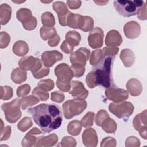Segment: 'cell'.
Masks as SVG:
<instances>
[{"mask_svg": "<svg viewBox=\"0 0 147 147\" xmlns=\"http://www.w3.org/2000/svg\"><path fill=\"white\" fill-rule=\"evenodd\" d=\"M13 52L18 56H24L29 52V47L27 43L22 40L16 41L13 45Z\"/></svg>", "mask_w": 147, "mask_h": 147, "instance_id": "cb8c5ba5", "label": "cell"}, {"mask_svg": "<svg viewBox=\"0 0 147 147\" xmlns=\"http://www.w3.org/2000/svg\"><path fill=\"white\" fill-rule=\"evenodd\" d=\"M123 32L127 38L134 39L140 34L141 27L136 21H130L126 23L124 25Z\"/></svg>", "mask_w": 147, "mask_h": 147, "instance_id": "9a60e30c", "label": "cell"}, {"mask_svg": "<svg viewBox=\"0 0 147 147\" xmlns=\"http://www.w3.org/2000/svg\"><path fill=\"white\" fill-rule=\"evenodd\" d=\"M87 105V102L84 99L75 98L67 100L62 105L64 117L67 119H70L80 114L86 109Z\"/></svg>", "mask_w": 147, "mask_h": 147, "instance_id": "5b68a950", "label": "cell"}, {"mask_svg": "<svg viewBox=\"0 0 147 147\" xmlns=\"http://www.w3.org/2000/svg\"><path fill=\"white\" fill-rule=\"evenodd\" d=\"M61 146H75L76 141L75 138L69 136H65L61 140Z\"/></svg>", "mask_w": 147, "mask_h": 147, "instance_id": "c3c4849f", "label": "cell"}, {"mask_svg": "<svg viewBox=\"0 0 147 147\" xmlns=\"http://www.w3.org/2000/svg\"><path fill=\"white\" fill-rule=\"evenodd\" d=\"M94 113L93 112H88L85 114V115L82 118L80 121L82 126L84 127H88L93 125V119L94 117Z\"/></svg>", "mask_w": 147, "mask_h": 147, "instance_id": "74e56055", "label": "cell"}, {"mask_svg": "<svg viewBox=\"0 0 147 147\" xmlns=\"http://www.w3.org/2000/svg\"><path fill=\"white\" fill-rule=\"evenodd\" d=\"M1 99L4 100L10 99L13 95V89L8 86H1Z\"/></svg>", "mask_w": 147, "mask_h": 147, "instance_id": "f35d334b", "label": "cell"}, {"mask_svg": "<svg viewBox=\"0 0 147 147\" xmlns=\"http://www.w3.org/2000/svg\"><path fill=\"white\" fill-rule=\"evenodd\" d=\"M119 48L116 47H106L102 49L103 57L106 56H112L115 57L118 53Z\"/></svg>", "mask_w": 147, "mask_h": 147, "instance_id": "b9f144b4", "label": "cell"}, {"mask_svg": "<svg viewBox=\"0 0 147 147\" xmlns=\"http://www.w3.org/2000/svg\"><path fill=\"white\" fill-rule=\"evenodd\" d=\"M63 57V54L57 51H47L42 53L41 60L45 66L51 67L57 61L62 60Z\"/></svg>", "mask_w": 147, "mask_h": 147, "instance_id": "5bb4252c", "label": "cell"}, {"mask_svg": "<svg viewBox=\"0 0 147 147\" xmlns=\"http://www.w3.org/2000/svg\"><path fill=\"white\" fill-rule=\"evenodd\" d=\"M120 58L126 67H130L134 62L135 56L133 52L130 49H123L121 51Z\"/></svg>", "mask_w": 147, "mask_h": 147, "instance_id": "603a6c76", "label": "cell"}, {"mask_svg": "<svg viewBox=\"0 0 147 147\" xmlns=\"http://www.w3.org/2000/svg\"><path fill=\"white\" fill-rule=\"evenodd\" d=\"M67 4L69 9L76 10L80 7L82 2L81 1H67Z\"/></svg>", "mask_w": 147, "mask_h": 147, "instance_id": "f5cc1de1", "label": "cell"}, {"mask_svg": "<svg viewBox=\"0 0 147 147\" xmlns=\"http://www.w3.org/2000/svg\"><path fill=\"white\" fill-rule=\"evenodd\" d=\"M1 41H0V47L1 48H5L7 47L10 41V35L5 32H1Z\"/></svg>", "mask_w": 147, "mask_h": 147, "instance_id": "bcb514c9", "label": "cell"}, {"mask_svg": "<svg viewBox=\"0 0 147 147\" xmlns=\"http://www.w3.org/2000/svg\"><path fill=\"white\" fill-rule=\"evenodd\" d=\"M32 94L33 95L37 98L39 100L42 101L47 100L49 98V93L47 91L44 90L39 87H35L32 91Z\"/></svg>", "mask_w": 147, "mask_h": 147, "instance_id": "8d00e7d4", "label": "cell"}, {"mask_svg": "<svg viewBox=\"0 0 147 147\" xmlns=\"http://www.w3.org/2000/svg\"><path fill=\"white\" fill-rule=\"evenodd\" d=\"M103 31L101 28L99 27L94 28L90 31L88 37L89 45L94 49L100 48L103 46Z\"/></svg>", "mask_w": 147, "mask_h": 147, "instance_id": "7c38bea8", "label": "cell"}, {"mask_svg": "<svg viewBox=\"0 0 147 147\" xmlns=\"http://www.w3.org/2000/svg\"><path fill=\"white\" fill-rule=\"evenodd\" d=\"M33 126V122L31 118L29 117H25L23 118L17 124L18 129L22 131L25 132Z\"/></svg>", "mask_w": 147, "mask_h": 147, "instance_id": "d590c367", "label": "cell"}, {"mask_svg": "<svg viewBox=\"0 0 147 147\" xmlns=\"http://www.w3.org/2000/svg\"><path fill=\"white\" fill-rule=\"evenodd\" d=\"M1 133V139H0L1 141L8 140L11 134V126H5L3 129L2 128Z\"/></svg>", "mask_w": 147, "mask_h": 147, "instance_id": "f907efd6", "label": "cell"}, {"mask_svg": "<svg viewBox=\"0 0 147 147\" xmlns=\"http://www.w3.org/2000/svg\"><path fill=\"white\" fill-rule=\"evenodd\" d=\"M144 3L143 1H115L113 4L120 15L129 17L138 14Z\"/></svg>", "mask_w": 147, "mask_h": 147, "instance_id": "277c9868", "label": "cell"}, {"mask_svg": "<svg viewBox=\"0 0 147 147\" xmlns=\"http://www.w3.org/2000/svg\"><path fill=\"white\" fill-rule=\"evenodd\" d=\"M84 22V16L78 14H74L69 11L67 19L66 25L69 27L73 29H81L83 27Z\"/></svg>", "mask_w": 147, "mask_h": 147, "instance_id": "e0dca14e", "label": "cell"}, {"mask_svg": "<svg viewBox=\"0 0 147 147\" xmlns=\"http://www.w3.org/2000/svg\"><path fill=\"white\" fill-rule=\"evenodd\" d=\"M36 59L37 57L31 56L21 58L18 61L20 68L24 71H31L36 64Z\"/></svg>", "mask_w": 147, "mask_h": 147, "instance_id": "484cf974", "label": "cell"}, {"mask_svg": "<svg viewBox=\"0 0 147 147\" xmlns=\"http://www.w3.org/2000/svg\"><path fill=\"white\" fill-rule=\"evenodd\" d=\"M109 1H94V2L98 5H106Z\"/></svg>", "mask_w": 147, "mask_h": 147, "instance_id": "9f6ffc18", "label": "cell"}, {"mask_svg": "<svg viewBox=\"0 0 147 147\" xmlns=\"http://www.w3.org/2000/svg\"><path fill=\"white\" fill-rule=\"evenodd\" d=\"M138 18L140 20H146L147 16H146V3L145 2L143 6L141 7V9H140L138 15H137Z\"/></svg>", "mask_w": 147, "mask_h": 147, "instance_id": "db71d44e", "label": "cell"}, {"mask_svg": "<svg viewBox=\"0 0 147 147\" xmlns=\"http://www.w3.org/2000/svg\"><path fill=\"white\" fill-rule=\"evenodd\" d=\"M30 91V87L28 84L20 86L17 89V95L18 97H23L28 95Z\"/></svg>", "mask_w": 147, "mask_h": 147, "instance_id": "f6af8a7d", "label": "cell"}, {"mask_svg": "<svg viewBox=\"0 0 147 147\" xmlns=\"http://www.w3.org/2000/svg\"><path fill=\"white\" fill-rule=\"evenodd\" d=\"M60 37L57 34L54 37L52 38L51 39L49 40L48 41V44L50 47H56L58 45L59 41H60Z\"/></svg>", "mask_w": 147, "mask_h": 147, "instance_id": "11a10c76", "label": "cell"}, {"mask_svg": "<svg viewBox=\"0 0 147 147\" xmlns=\"http://www.w3.org/2000/svg\"><path fill=\"white\" fill-rule=\"evenodd\" d=\"M41 22L44 26L53 27L55 25V19L52 13L46 11L41 16Z\"/></svg>", "mask_w": 147, "mask_h": 147, "instance_id": "836d02e7", "label": "cell"}, {"mask_svg": "<svg viewBox=\"0 0 147 147\" xmlns=\"http://www.w3.org/2000/svg\"><path fill=\"white\" fill-rule=\"evenodd\" d=\"M41 133V131L38 128H33L25 135L22 140V145L23 146H36L38 137H36L35 135L40 134Z\"/></svg>", "mask_w": 147, "mask_h": 147, "instance_id": "ffe728a7", "label": "cell"}, {"mask_svg": "<svg viewBox=\"0 0 147 147\" xmlns=\"http://www.w3.org/2000/svg\"><path fill=\"white\" fill-rule=\"evenodd\" d=\"M115 57H103L102 60L86 76V82L90 88L98 85L107 88L113 84L112 67Z\"/></svg>", "mask_w": 147, "mask_h": 147, "instance_id": "7a4b0ae2", "label": "cell"}, {"mask_svg": "<svg viewBox=\"0 0 147 147\" xmlns=\"http://www.w3.org/2000/svg\"><path fill=\"white\" fill-rule=\"evenodd\" d=\"M65 99V95L60 91H54L51 94V99L57 103H61Z\"/></svg>", "mask_w": 147, "mask_h": 147, "instance_id": "7dc6e473", "label": "cell"}, {"mask_svg": "<svg viewBox=\"0 0 147 147\" xmlns=\"http://www.w3.org/2000/svg\"><path fill=\"white\" fill-rule=\"evenodd\" d=\"M40 34L43 40H50L54 37L56 34V30L53 27L42 26L40 29Z\"/></svg>", "mask_w": 147, "mask_h": 147, "instance_id": "4dcf8cb0", "label": "cell"}, {"mask_svg": "<svg viewBox=\"0 0 147 147\" xmlns=\"http://www.w3.org/2000/svg\"><path fill=\"white\" fill-rule=\"evenodd\" d=\"M109 117V114L106 111H105V110H100L98 112L95 117V121L96 124L99 126H101L102 122Z\"/></svg>", "mask_w": 147, "mask_h": 147, "instance_id": "7bdbcfd3", "label": "cell"}, {"mask_svg": "<svg viewBox=\"0 0 147 147\" xmlns=\"http://www.w3.org/2000/svg\"><path fill=\"white\" fill-rule=\"evenodd\" d=\"M134 107L129 102H121L119 103H111L109 104V111L117 118L127 121L129 117L133 114Z\"/></svg>", "mask_w": 147, "mask_h": 147, "instance_id": "8992f818", "label": "cell"}, {"mask_svg": "<svg viewBox=\"0 0 147 147\" xmlns=\"http://www.w3.org/2000/svg\"><path fill=\"white\" fill-rule=\"evenodd\" d=\"M82 141L86 146H96L98 141L96 131L92 128L85 129L82 134Z\"/></svg>", "mask_w": 147, "mask_h": 147, "instance_id": "2e32d148", "label": "cell"}, {"mask_svg": "<svg viewBox=\"0 0 147 147\" xmlns=\"http://www.w3.org/2000/svg\"><path fill=\"white\" fill-rule=\"evenodd\" d=\"M122 42V38L120 33L116 30H111L106 36L105 44L108 47L119 46Z\"/></svg>", "mask_w": 147, "mask_h": 147, "instance_id": "d6986e66", "label": "cell"}, {"mask_svg": "<svg viewBox=\"0 0 147 147\" xmlns=\"http://www.w3.org/2000/svg\"><path fill=\"white\" fill-rule=\"evenodd\" d=\"M126 146H139L140 145V140L135 136H130L126 140Z\"/></svg>", "mask_w": 147, "mask_h": 147, "instance_id": "681fc988", "label": "cell"}, {"mask_svg": "<svg viewBox=\"0 0 147 147\" xmlns=\"http://www.w3.org/2000/svg\"><path fill=\"white\" fill-rule=\"evenodd\" d=\"M126 88L130 94L133 96L140 95L142 91V86L141 82L136 78H131L127 81Z\"/></svg>", "mask_w": 147, "mask_h": 147, "instance_id": "44dd1931", "label": "cell"}, {"mask_svg": "<svg viewBox=\"0 0 147 147\" xmlns=\"http://www.w3.org/2000/svg\"><path fill=\"white\" fill-rule=\"evenodd\" d=\"M37 85L38 87L47 91L52 90L55 86L53 81L50 79L41 80L38 83Z\"/></svg>", "mask_w": 147, "mask_h": 147, "instance_id": "ab89813d", "label": "cell"}, {"mask_svg": "<svg viewBox=\"0 0 147 147\" xmlns=\"http://www.w3.org/2000/svg\"><path fill=\"white\" fill-rule=\"evenodd\" d=\"M81 122L78 120H74L70 122L67 126V131L69 134L76 136L79 135L82 130Z\"/></svg>", "mask_w": 147, "mask_h": 147, "instance_id": "1f68e13d", "label": "cell"}, {"mask_svg": "<svg viewBox=\"0 0 147 147\" xmlns=\"http://www.w3.org/2000/svg\"><path fill=\"white\" fill-rule=\"evenodd\" d=\"M133 125L134 129L139 131L140 135L146 140V110L137 114L133 121Z\"/></svg>", "mask_w": 147, "mask_h": 147, "instance_id": "8fae6325", "label": "cell"}, {"mask_svg": "<svg viewBox=\"0 0 147 147\" xmlns=\"http://www.w3.org/2000/svg\"><path fill=\"white\" fill-rule=\"evenodd\" d=\"M94 28V20L90 16H84V22L81 30L87 32L91 31Z\"/></svg>", "mask_w": 147, "mask_h": 147, "instance_id": "60d3db41", "label": "cell"}, {"mask_svg": "<svg viewBox=\"0 0 147 147\" xmlns=\"http://www.w3.org/2000/svg\"><path fill=\"white\" fill-rule=\"evenodd\" d=\"M61 50L65 53L69 54L72 52L74 49V47L69 45L65 40L63 42L60 46Z\"/></svg>", "mask_w": 147, "mask_h": 147, "instance_id": "816d5d0a", "label": "cell"}, {"mask_svg": "<svg viewBox=\"0 0 147 147\" xmlns=\"http://www.w3.org/2000/svg\"><path fill=\"white\" fill-rule=\"evenodd\" d=\"M55 75L57 76V87L63 92H68L71 88V80L74 75L71 67L65 63L57 65L55 68Z\"/></svg>", "mask_w": 147, "mask_h": 147, "instance_id": "3957f363", "label": "cell"}, {"mask_svg": "<svg viewBox=\"0 0 147 147\" xmlns=\"http://www.w3.org/2000/svg\"><path fill=\"white\" fill-rule=\"evenodd\" d=\"M105 94L107 98L115 103H119L126 100L129 98L128 92L125 89L113 86L107 88Z\"/></svg>", "mask_w": 147, "mask_h": 147, "instance_id": "9c48e42d", "label": "cell"}, {"mask_svg": "<svg viewBox=\"0 0 147 147\" xmlns=\"http://www.w3.org/2000/svg\"><path fill=\"white\" fill-rule=\"evenodd\" d=\"M52 7L54 11L57 14L59 19L65 16L69 11L65 3L61 1H56L53 2Z\"/></svg>", "mask_w": 147, "mask_h": 147, "instance_id": "f1b7e54d", "label": "cell"}, {"mask_svg": "<svg viewBox=\"0 0 147 147\" xmlns=\"http://www.w3.org/2000/svg\"><path fill=\"white\" fill-rule=\"evenodd\" d=\"M57 141V136L53 133L47 136L38 137L36 146H52L55 145Z\"/></svg>", "mask_w": 147, "mask_h": 147, "instance_id": "7402d4cb", "label": "cell"}, {"mask_svg": "<svg viewBox=\"0 0 147 147\" xmlns=\"http://www.w3.org/2000/svg\"><path fill=\"white\" fill-rule=\"evenodd\" d=\"M26 72L20 68L14 69L11 74V79L16 84H20L26 80Z\"/></svg>", "mask_w": 147, "mask_h": 147, "instance_id": "4316f807", "label": "cell"}, {"mask_svg": "<svg viewBox=\"0 0 147 147\" xmlns=\"http://www.w3.org/2000/svg\"><path fill=\"white\" fill-rule=\"evenodd\" d=\"M103 59V55L102 49H96L92 52L90 59V63L91 65H98Z\"/></svg>", "mask_w": 147, "mask_h": 147, "instance_id": "e575fe53", "label": "cell"}, {"mask_svg": "<svg viewBox=\"0 0 147 147\" xmlns=\"http://www.w3.org/2000/svg\"><path fill=\"white\" fill-rule=\"evenodd\" d=\"M35 123L44 133H50L59 128L62 123V114L57 105L41 103L28 110Z\"/></svg>", "mask_w": 147, "mask_h": 147, "instance_id": "6da1fadb", "label": "cell"}, {"mask_svg": "<svg viewBox=\"0 0 147 147\" xmlns=\"http://www.w3.org/2000/svg\"><path fill=\"white\" fill-rule=\"evenodd\" d=\"M21 99L16 98L11 102L2 105L1 109L4 112L6 119L7 122L14 123L16 122L21 116V111L20 109Z\"/></svg>", "mask_w": 147, "mask_h": 147, "instance_id": "52a82bcc", "label": "cell"}, {"mask_svg": "<svg viewBox=\"0 0 147 147\" xmlns=\"http://www.w3.org/2000/svg\"><path fill=\"white\" fill-rule=\"evenodd\" d=\"M11 7L6 3H3L0 6V18L2 25H6L10 20L11 16Z\"/></svg>", "mask_w": 147, "mask_h": 147, "instance_id": "d4e9b609", "label": "cell"}, {"mask_svg": "<svg viewBox=\"0 0 147 147\" xmlns=\"http://www.w3.org/2000/svg\"><path fill=\"white\" fill-rule=\"evenodd\" d=\"M80 40L81 36L80 33L76 31H69L65 35V41L71 46L75 47L78 45Z\"/></svg>", "mask_w": 147, "mask_h": 147, "instance_id": "83f0119b", "label": "cell"}, {"mask_svg": "<svg viewBox=\"0 0 147 147\" xmlns=\"http://www.w3.org/2000/svg\"><path fill=\"white\" fill-rule=\"evenodd\" d=\"M16 17L17 20L21 22L24 29L27 30H32L37 26V19L32 16V11L29 9L21 8L17 10Z\"/></svg>", "mask_w": 147, "mask_h": 147, "instance_id": "ba28073f", "label": "cell"}, {"mask_svg": "<svg viewBox=\"0 0 147 147\" xmlns=\"http://www.w3.org/2000/svg\"><path fill=\"white\" fill-rule=\"evenodd\" d=\"M90 51L84 47H81L71 53L70 61L72 65H79L85 66L88 60Z\"/></svg>", "mask_w": 147, "mask_h": 147, "instance_id": "30bf717a", "label": "cell"}, {"mask_svg": "<svg viewBox=\"0 0 147 147\" xmlns=\"http://www.w3.org/2000/svg\"><path fill=\"white\" fill-rule=\"evenodd\" d=\"M68 92L75 98L85 99L88 95V91L85 88L83 84L78 80L71 82V88Z\"/></svg>", "mask_w": 147, "mask_h": 147, "instance_id": "4fadbf2b", "label": "cell"}, {"mask_svg": "<svg viewBox=\"0 0 147 147\" xmlns=\"http://www.w3.org/2000/svg\"><path fill=\"white\" fill-rule=\"evenodd\" d=\"M101 126L103 130L107 133H114L117 128V125L115 121L109 117L102 122Z\"/></svg>", "mask_w": 147, "mask_h": 147, "instance_id": "f546056e", "label": "cell"}, {"mask_svg": "<svg viewBox=\"0 0 147 147\" xmlns=\"http://www.w3.org/2000/svg\"><path fill=\"white\" fill-rule=\"evenodd\" d=\"M31 72L36 79H40L49 74V69L44 65L42 60L37 58L36 64L31 70Z\"/></svg>", "mask_w": 147, "mask_h": 147, "instance_id": "ac0fdd59", "label": "cell"}, {"mask_svg": "<svg viewBox=\"0 0 147 147\" xmlns=\"http://www.w3.org/2000/svg\"><path fill=\"white\" fill-rule=\"evenodd\" d=\"M39 102V99L34 95H29L21 99V106L22 110H25L28 107L36 105Z\"/></svg>", "mask_w": 147, "mask_h": 147, "instance_id": "d6a6232c", "label": "cell"}, {"mask_svg": "<svg viewBox=\"0 0 147 147\" xmlns=\"http://www.w3.org/2000/svg\"><path fill=\"white\" fill-rule=\"evenodd\" d=\"M71 68L73 72L74 77L79 78L84 75L85 72V66L79 65H72L71 66Z\"/></svg>", "mask_w": 147, "mask_h": 147, "instance_id": "ee69618b", "label": "cell"}]
</instances>
